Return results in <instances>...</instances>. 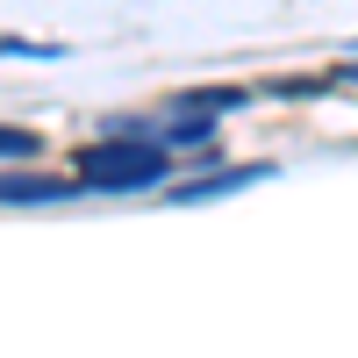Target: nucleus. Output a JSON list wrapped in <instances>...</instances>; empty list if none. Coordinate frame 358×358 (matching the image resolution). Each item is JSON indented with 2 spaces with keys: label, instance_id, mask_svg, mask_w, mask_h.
Listing matches in <instances>:
<instances>
[{
  "label": "nucleus",
  "instance_id": "nucleus-1",
  "mask_svg": "<svg viewBox=\"0 0 358 358\" xmlns=\"http://www.w3.org/2000/svg\"><path fill=\"white\" fill-rule=\"evenodd\" d=\"M172 165H165L158 136H94V143H79V165H72V179L94 194H143Z\"/></svg>",
  "mask_w": 358,
  "mask_h": 358
},
{
  "label": "nucleus",
  "instance_id": "nucleus-2",
  "mask_svg": "<svg viewBox=\"0 0 358 358\" xmlns=\"http://www.w3.org/2000/svg\"><path fill=\"white\" fill-rule=\"evenodd\" d=\"M86 194L79 179H57V172H0V208H50V201H72Z\"/></svg>",
  "mask_w": 358,
  "mask_h": 358
},
{
  "label": "nucleus",
  "instance_id": "nucleus-3",
  "mask_svg": "<svg viewBox=\"0 0 358 358\" xmlns=\"http://www.w3.org/2000/svg\"><path fill=\"white\" fill-rule=\"evenodd\" d=\"M251 179H273V165H236V172H215V179H201V187H172V201H215V194H236V187H251Z\"/></svg>",
  "mask_w": 358,
  "mask_h": 358
},
{
  "label": "nucleus",
  "instance_id": "nucleus-4",
  "mask_svg": "<svg viewBox=\"0 0 358 358\" xmlns=\"http://www.w3.org/2000/svg\"><path fill=\"white\" fill-rule=\"evenodd\" d=\"M179 108H194V115H229V108H244V86H194V94H179Z\"/></svg>",
  "mask_w": 358,
  "mask_h": 358
},
{
  "label": "nucleus",
  "instance_id": "nucleus-5",
  "mask_svg": "<svg viewBox=\"0 0 358 358\" xmlns=\"http://www.w3.org/2000/svg\"><path fill=\"white\" fill-rule=\"evenodd\" d=\"M43 143H36V129H22V122H0V158H36Z\"/></svg>",
  "mask_w": 358,
  "mask_h": 358
},
{
  "label": "nucleus",
  "instance_id": "nucleus-6",
  "mask_svg": "<svg viewBox=\"0 0 358 358\" xmlns=\"http://www.w3.org/2000/svg\"><path fill=\"white\" fill-rule=\"evenodd\" d=\"M337 79H344V86H358V65H337Z\"/></svg>",
  "mask_w": 358,
  "mask_h": 358
}]
</instances>
